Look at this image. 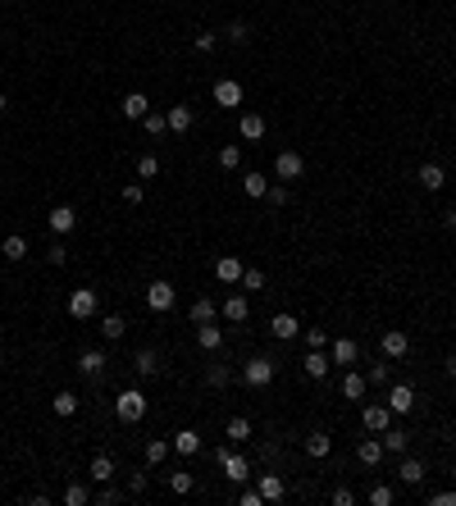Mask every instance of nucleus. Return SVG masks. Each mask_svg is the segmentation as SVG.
<instances>
[{
	"label": "nucleus",
	"mask_w": 456,
	"mask_h": 506,
	"mask_svg": "<svg viewBox=\"0 0 456 506\" xmlns=\"http://www.w3.org/2000/svg\"><path fill=\"white\" fill-rule=\"evenodd\" d=\"M356 356H361V347L352 338H328V361L333 365H356Z\"/></svg>",
	"instance_id": "11"
},
{
	"label": "nucleus",
	"mask_w": 456,
	"mask_h": 506,
	"mask_svg": "<svg viewBox=\"0 0 456 506\" xmlns=\"http://www.w3.org/2000/svg\"><path fill=\"white\" fill-rule=\"evenodd\" d=\"M448 378H456V356H448Z\"/></svg>",
	"instance_id": "59"
},
{
	"label": "nucleus",
	"mask_w": 456,
	"mask_h": 506,
	"mask_svg": "<svg viewBox=\"0 0 456 506\" xmlns=\"http://www.w3.org/2000/svg\"><path fill=\"white\" fill-rule=\"evenodd\" d=\"M96 310H101V297H96L92 288H78V292H69V315H73V319H92Z\"/></svg>",
	"instance_id": "6"
},
{
	"label": "nucleus",
	"mask_w": 456,
	"mask_h": 506,
	"mask_svg": "<svg viewBox=\"0 0 456 506\" xmlns=\"http://www.w3.org/2000/svg\"><path fill=\"white\" fill-rule=\"evenodd\" d=\"M119 114H123V119H133V123H142L151 114V101L142 92H128V96H123V105H119Z\"/></svg>",
	"instance_id": "14"
},
{
	"label": "nucleus",
	"mask_w": 456,
	"mask_h": 506,
	"mask_svg": "<svg viewBox=\"0 0 456 506\" xmlns=\"http://www.w3.org/2000/svg\"><path fill=\"white\" fill-rule=\"evenodd\" d=\"M397 479H402L406 488H415V483H424V465L415 461V456H402V465H397Z\"/></svg>",
	"instance_id": "22"
},
{
	"label": "nucleus",
	"mask_w": 456,
	"mask_h": 506,
	"mask_svg": "<svg viewBox=\"0 0 456 506\" xmlns=\"http://www.w3.org/2000/svg\"><path fill=\"white\" fill-rule=\"evenodd\" d=\"M173 452H178V456H197L201 452V433L197 429H178V433H173Z\"/></svg>",
	"instance_id": "25"
},
{
	"label": "nucleus",
	"mask_w": 456,
	"mask_h": 506,
	"mask_svg": "<svg viewBox=\"0 0 456 506\" xmlns=\"http://www.w3.org/2000/svg\"><path fill=\"white\" fill-rule=\"evenodd\" d=\"M429 502H433V506H456V488H443V493H433Z\"/></svg>",
	"instance_id": "55"
},
{
	"label": "nucleus",
	"mask_w": 456,
	"mask_h": 506,
	"mask_svg": "<svg viewBox=\"0 0 456 506\" xmlns=\"http://www.w3.org/2000/svg\"><path fill=\"white\" fill-rule=\"evenodd\" d=\"M388 374H393L388 365H370V369H365V378H370L374 388H383V383H388Z\"/></svg>",
	"instance_id": "52"
},
{
	"label": "nucleus",
	"mask_w": 456,
	"mask_h": 506,
	"mask_svg": "<svg viewBox=\"0 0 456 506\" xmlns=\"http://www.w3.org/2000/svg\"><path fill=\"white\" fill-rule=\"evenodd\" d=\"M256 488H260V498H265V502H283L288 498V479H283V474H260Z\"/></svg>",
	"instance_id": "19"
},
{
	"label": "nucleus",
	"mask_w": 456,
	"mask_h": 506,
	"mask_svg": "<svg viewBox=\"0 0 456 506\" xmlns=\"http://www.w3.org/2000/svg\"><path fill=\"white\" fill-rule=\"evenodd\" d=\"M328 452H333V438H328L324 429H315V433L306 438V456H315V461H324Z\"/></svg>",
	"instance_id": "27"
},
{
	"label": "nucleus",
	"mask_w": 456,
	"mask_h": 506,
	"mask_svg": "<svg viewBox=\"0 0 456 506\" xmlns=\"http://www.w3.org/2000/svg\"><path fill=\"white\" fill-rule=\"evenodd\" d=\"M169 452H173V443L151 438V443H147V465H164V461H169Z\"/></svg>",
	"instance_id": "37"
},
{
	"label": "nucleus",
	"mask_w": 456,
	"mask_h": 506,
	"mask_svg": "<svg viewBox=\"0 0 456 506\" xmlns=\"http://www.w3.org/2000/svg\"><path fill=\"white\" fill-rule=\"evenodd\" d=\"M265 288V269H242V292H260Z\"/></svg>",
	"instance_id": "42"
},
{
	"label": "nucleus",
	"mask_w": 456,
	"mask_h": 506,
	"mask_svg": "<svg viewBox=\"0 0 456 506\" xmlns=\"http://www.w3.org/2000/svg\"><path fill=\"white\" fill-rule=\"evenodd\" d=\"M197 347L201 352H219V347H224V328H215V319H210V324H197Z\"/></svg>",
	"instance_id": "20"
},
{
	"label": "nucleus",
	"mask_w": 456,
	"mask_h": 506,
	"mask_svg": "<svg viewBox=\"0 0 456 506\" xmlns=\"http://www.w3.org/2000/svg\"><path fill=\"white\" fill-rule=\"evenodd\" d=\"M123 333H128V319H123V315H105L101 319V338H105V343H119Z\"/></svg>",
	"instance_id": "33"
},
{
	"label": "nucleus",
	"mask_w": 456,
	"mask_h": 506,
	"mask_svg": "<svg viewBox=\"0 0 456 506\" xmlns=\"http://www.w3.org/2000/svg\"><path fill=\"white\" fill-rule=\"evenodd\" d=\"M123 201H128V206H142V197H147V192H142V183H123V192H119Z\"/></svg>",
	"instance_id": "50"
},
{
	"label": "nucleus",
	"mask_w": 456,
	"mask_h": 506,
	"mask_svg": "<svg viewBox=\"0 0 456 506\" xmlns=\"http://www.w3.org/2000/svg\"><path fill=\"white\" fill-rule=\"evenodd\" d=\"M383 452H393V456H406V433L402 429H383Z\"/></svg>",
	"instance_id": "38"
},
{
	"label": "nucleus",
	"mask_w": 456,
	"mask_h": 506,
	"mask_svg": "<svg viewBox=\"0 0 456 506\" xmlns=\"http://www.w3.org/2000/svg\"><path fill=\"white\" fill-rule=\"evenodd\" d=\"M352 502H356L352 488H333V506H352Z\"/></svg>",
	"instance_id": "56"
},
{
	"label": "nucleus",
	"mask_w": 456,
	"mask_h": 506,
	"mask_svg": "<svg viewBox=\"0 0 456 506\" xmlns=\"http://www.w3.org/2000/svg\"><path fill=\"white\" fill-rule=\"evenodd\" d=\"M142 128H147L151 137H164V132H169V119H164V114H147V119H142Z\"/></svg>",
	"instance_id": "43"
},
{
	"label": "nucleus",
	"mask_w": 456,
	"mask_h": 506,
	"mask_svg": "<svg viewBox=\"0 0 456 506\" xmlns=\"http://www.w3.org/2000/svg\"><path fill=\"white\" fill-rule=\"evenodd\" d=\"M5 110H9V96H5V92H0V114H5Z\"/></svg>",
	"instance_id": "60"
},
{
	"label": "nucleus",
	"mask_w": 456,
	"mask_h": 506,
	"mask_svg": "<svg viewBox=\"0 0 456 506\" xmlns=\"http://www.w3.org/2000/svg\"><path fill=\"white\" fill-rule=\"evenodd\" d=\"M269 333H274L278 343H288V338H297V333H302V319H297V315H288V310H278V315L269 319Z\"/></svg>",
	"instance_id": "12"
},
{
	"label": "nucleus",
	"mask_w": 456,
	"mask_h": 506,
	"mask_svg": "<svg viewBox=\"0 0 456 506\" xmlns=\"http://www.w3.org/2000/svg\"><path fill=\"white\" fill-rule=\"evenodd\" d=\"M219 315V306H215V301H210V297H197V301H192V324H210V319H215Z\"/></svg>",
	"instance_id": "32"
},
{
	"label": "nucleus",
	"mask_w": 456,
	"mask_h": 506,
	"mask_svg": "<svg viewBox=\"0 0 456 506\" xmlns=\"http://www.w3.org/2000/svg\"><path fill=\"white\" fill-rule=\"evenodd\" d=\"M78 369H82L87 378H101L105 374V352H82L78 356Z\"/></svg>",
	"instance_id": "28"
},
{
	"label": "nucleus",
	"mask_w": 456,
	"mask_h": 506,
	"mask_svg": "<svg viewBox=\"0 0 456 506\" xmlns=\"http://www.w3.org/2000/svg\"><path fill=\"white\" fill-rule=\"evenodd\" d=\"M242 192H247V197H251V201H260V197H265V192H269V183H265V173H260V169H251V173H242Z\"/></svg>",
	"instance_id": "29"
},
{
	"label": "nucleus",
	"mask_w": 456,
	"mask_h": 506,
	"mask_svg": "<svg viewBox=\"0 0 456 506\" xmlns=\"http://www.w3.org/2000/svg\"><path fill=\"white\" fill-rule=\"evenodd\" d=\"M46 260H51V265H64V260H69V251H64V247H51V251H46Z\"/></svg>",
	"instance_id": "58"
},
{
	"label": "nucleus",
	"mask_w": 456,
	"mask_h": 506,
	"mask_svg": "<svg viewBox=\"0 0 456 506\" xmlns=\"http://www.w3.org/2000/svg\"><path fill=\"white\" fill-rule=\"evenodd\" d=\"M114 474H119V465H114V456H92V465H87V479H92V483H110L114 479Z\"/></svg>",
	"instance_id": "13"
},
{
	"label": "nucleus",
	"mask_w": 456,
	"mask_h": 506,
	"mask_svg": "<svg viewBox=\"0 0 456 506\" xmlns=\"http://www.w3.org/2000/svg\"><path fill=\"white\" fill-rule=\"evenodd\" d=\"M274 361H269V356H251V361L247 365H242V383H247V388H265L269 383V378H274Z\"/></svg>",
	"instance_id": "3"
},
{
	"label": "nucleus",
	"mask_w": 456,
	"mask_h": 506,
	"mask_svg": "<svg viewBox=\"0 0 456 506\" xmlns=\"http://www.w3.org/2000/svg\"><path fill=\"white\" fill-rule=\"evenodd\" d=\"M169 488H173V493H178V498H187V493H192V488H197V479H192V474H187V470H173V474H169Z\"/></svg>",
	"instance_id": "39"
},
{
	"label": "nucleus",
	"mask_w": 456,
	"mask_h": 506,
	"mask_svg": "<svg viewBox=\"0 0 456 506\" xmlns=\"http://www.w3.org/2000/svg\"><path fill=\"white\" fill-rule=\"evenodd\" d=\"M133 369H137L142 378H155V374H160V356H155L151 347H142V352H137V361H133Z\"/></svg>",
	"instance_id": "30"
},
{
	"label": "nucleus",
	"mask_w": 456,
	"mask_h": 506,
	"mask_svg": "<svg viewBox=\"0 0 456 506\" xmlns=\"http://www.w3.org/2000/svg\"><path fill=\"white\" fill-rule=\"evenodd\" d=\"M393 498H397V493L388 488V483H374V488H370V506H393Z\"/></svg>",
	"instance_id": "44"
},
{
	"label": "nucleus",
	"mask_w": 456,
	"mask_h": 506,
	"mask_svg": "<svg viewBox=\"0 0 456 506\" xmlns=\"http://www.w3.org/2000/svg\"><path fill=\"white\" fill-rule=\"evenodd\" d=\"M406 352H411V338H406L402 328H388V333H383V356H388V361H402Z\"/></svg>",
	"instance_id": "17"
},
{
	"label": "nucleus",
	"mask_w": 456,
	"mask_h": 506,
	"mask_svg": "<svg viewBox=\"0 0 456 506\" xmlns=\"http://www.w3.org/2000/svg\"><path fill=\"white\" fill-rule=\"evenodd\" d=\"M306 347L310 352H328V333L324 328H306Z\"/></svg>",
	"instance_id": "45"
},
{
	"label": "nucleus",
	"mask_w": 456,
	"mask_h": 506,
	"mask_svg": "<svg viewBox=\"0 0 456 506\" xmlns=\"http://www.w3.org/2000/svg\"><path fill=\"white\" fill-rule=\"evenodd\" d=\"M228 42H233V46H247V42H251L247 23H228Z\"/></svg>",
	"instance_id": "51"
},
{
	"label": "nucleus",
	"mask_w": 456,
	"mask_h": 506,
	"mask_svg": "<svg viewBox=\"0 0 456 506\" xmlns=\"http://www.w3.org/2000/svg\"><path fill=\"white\" fill-rule=\"evenodd\" d=\"M0 256H5V260H23L27 256V237H23V233H9V237L0 242Z\"/></svg>",
	"instance_id": "31"
},
{
	"label": "nucleus",
	"mask_w": 456,
	"mask_h": 506,
	"mask_svg": "<svg viewBox=\"0 0 456 506\" xmlns=\"http://www.w3.org/2000/svg\"><path fill=\"white\" fill-rule=\"evenodd\" d=\"M388 411L393 415H411L415 411V388L411 383H393L388 388Z\"/></svg>",
	"instance_id": "9"
},
{
	"label": "nucleus",
	"mask_w": 456,
	"mask_h": 506,
	"mask_svg": "<svg viewBox=\"0 0 456 506\" xmlns=\"http://www.w3.org/2000/svg\"><path fill=\"white\" fill-rule=\"evenodd\" d=\"M365 393H370V378H365V374H356V369H352V374H343V397H347V402H361Z\"/></svg>",
	"instance_id": "23"
},
{
	"label": "nucleus",
	"mask_w": 456,
	"mask_h": 506,
	"mask_svg": "<svg viewBox=\"0 0 456 506\" xmlns=\"http://www.w3.org/2000/svg\"><path fill=\"white\" fill-rule=\"evenodd\" d=\"M219 169H242V146H219Z\"/></svg>",
	"instance_id": "40"
},
{
	"label": "nucleus",
	"mask_w": 456,
	"mask_h": 506,
	"mask_svg": "<svg viewBox=\"0 0 456 506\" xmlns=\"http://www.w3.org/2000/svg\"><path fill=\"white\" fill-rule=\"evenodd\" d=\"M215 461L224 465V474H228V483H247L251 479V465H247V456H238V452H228V443L215 452Z\"/></svg>",
	"instance_id": "4"
},
{
	"label": "nucleus",
	"mask_w": 456,
	"mask_h": 506,
	"mask_svg": "<svg viewBox=\"0 0 456 506\" xmlns=\"http://www.w3.org/2000/svg\"><path fill=\"white\" fill-rule=\"evenodd\" d=\"M415 178H420L424 192H438L443 183H448V169H443V164H420V173H415Z\"/></svg>",
	"instance_id": "21"
},
{
	"label": "nucleus",
	"mask_w": 456,
	"mask_h": 506,
	"mask_svg": "<svg viewBox=\"0 0 456 506\" xmlns=\"http://www.w3.org/2000/svg\"><path fill=\"white\" fill-rule=\"evenodd\" d=\"M114 415H119L123 424L147 420V393H142V388H123V393L114 397Z\"/></svg>",
	"instance_id": "1"
},
{
	"label": "nucleus",
	"mask_w": 456,
	"mask_h": 506,
	"mask_svg": "<svg viewBox=\"0 0 456 506\" xmlns=\"http://www.w3.org/2000/svg\"><path fill=\"white\" fill-rule=\"evenodd\" d=\"M265 197H269V206H288V187H269Z\"/></svg>",
	"instance_id": "57"
},
{
	"label": "nucleus",
	"mask_w": 456,
	"mask_h": 506,
	"mask_svg": "<svg viewBox=\"0 0 456 506\" xmlns=\"http://www.w3.org/2000/svg\"><path fill=\"white\" fill-rule=\"evenodd\" d=\"M87 502H92L87 483H69V488H64V506H87Z\"/></svg>",
	"instance_id": "41"
},
{
	"label": "nucleus",
	"mask_w": 456,
	"mask_h": 506,
	"mask_svg": "<svg viewBox=\"0 0 456 506\" xmlns=\"http://www.w3.org/2000/svg\"><path fill=\"white\" fill-rule=\"evenodd\" d=\"M215 105H224V110H238L242 105V82L238 78H219L215 82Z\"/></svg>",
	"instance_id": "10"
},
{
	"label": "nucleus",
	"mask_w": 456,
	"mask_h": 506,
	"mask_svg": "<svg viewBox=\"0 0 456 506\" xmlns=\"http://www.w3.org/2000/svg\"><path fill=\"white\" fill-rule=\"evenodd\" d=\"M302 369H306L310 378H324L328 369H333V361H328V352H306L302 356Z\"/></svg>",
	"instance_id": "24"
},
{
	"label": "nucleus",
	"mask_w": 456,
	"mask_h": 506,
	"mask_svg": "<svg viewBox=\"0 0 456 506\" xmlns=\"http://www.w3.org/2000/svg\"><path fill=\"white\" fill-rule=\"evenodd\" d=\"M192 46H197L201 55H210V51L219 46V37H215V32H197V37H192Z\"/></svg>",
	"instance_id": "47"
},
{
	"label": "nucleus",
	"mask_w": 456,
	"mask_h": 506,
	"mask_svg": "<svg viewBox=\"0 0 456 506\" xmlns=\"http://www.w3.org/2000/svg\"><path fill=\"white\" fill-rule=\"evenodd\" d=\"M242 506H265V498H260V488H242Z\"/></svg>",
	"instance_id": "54"
},
{
	"label": "nucleus",
	"mask_w": 456,
	"mask_h": 506,
	"mask_svg": "<svg viewBox=\"0 0 456 506\" xmlns=\"http://www.w3.org/2000/svg\"><path fill=\"white\" fill-rule=\"evenodd\" d=\"M238 132H242L247 142H260V137H265V114H256V110H251V114H242Z\"/></svg>",
	"instance_id": "26"
},
{
	"label": "nucleus",
	"mask_w": 456,
	"mask_h": 506,
	"mask_svg": "<svg viewBox=\"0 0 456 506\" xmlns=\"http://www.w3.org/2000/svg\"><path fill=\"white\" fill-rule=\"evenodd\" d=\"M361 424L370 433H383V429H393V411H388V402H370L361 411Z\"/></svg>",
	"instance_id": "7"
},
{
	"label": "nucleus",
	"mask_w": 456,
	"mask_h": 506,
	"mask_svg": "<svg viewBox=\"0 0 456 506\" xmlns=\"http://www.w3.org/2000/svg\"><path fill=\"white\" fill-rule=\"evenodd\" d=\"M224 438H228V443H247V438H251V420H247V415H233V420L224 424Z\"/></svg>",
	"instance_id": "36"
},
{
	"label": "nucleus",
	"mask_w": 456,
	"mask_h": 506,
	"mask_svg": "<svg viewBox=\"0 0 456 506\" xmlns=\"http://www.w3.org/2000/svg\"><path fill=\"white\" fill-rule=\"evenodd\" d=\"M164 119H169V132H192V105H173Z\"/></svg>",
	"instance_id": "34"
},
{
	"label": "nucleus",
	"mask_w": 456,
	"mask_h": 506,
	"mask_svg": "<svg viewBox=\"0 0 456 506\" xmlns=\"http://www.w3.org/2000/svg\"><path fill=\"white\" fill-rule=\"evenodd\" d=\"M274 173H278L283 183H297V178L306 173V160H302V151H278V155H274Z\"/></svg>",
	"instance_id": "5"
},
{
	"label": "nucleus",
	"mask_w": 456,
	"mask_h": 506,
	"mask_svg": "<svg viewBox=\"0 0 456 506\" xmlns=\"http://www.w3.org/2000/svg\"><path fill=\"white\" fill-rule=\"evenodd\" d=\"M206 383L210 388H228V365H210L206 369Z\"/></svg>",
	"instance_id": "46"
},
{
	"label": "nucleus",
	"mask_w": 456,
	"mask_h": 506,
	"mask_svg": "<svg viewBox=\"0 0 456 506\" xmlns=\"http://www.w3.org/2000/svg\"><path fill=\"white\" fill-rule=\"evenodd\" d=\"M128 493H147V470H128Z\"/></svg>",
	"instance_id": "53"
},
{
	"label": "nucleus",
	"mask_w": 456,
	"mask_h": 506,
	"mask_svg": "<svg viewBox=\"0 0 456 506\" xmlns=\"http://www.w3.org/2000/svg\"><path fill=\"white\" fill-rule=\"evenodd\" d=\"M356 461L379 470V461H383V438H361V443H356Z\"/></svg>",
	"instance_id": "18"
},
{
	"label": "nucleus",
	"mask_w": 456,
	"mask_h": 506,
	"mask_svg": "<svg viewBox=\"0 0 456 506\" xmlns=\"http://www.w3.org/2000/svg\"><path fill=\"white\" fill-rule=\"evenodd\" d=\"M119 498H123V493L114 488V479H110V483H101V493H96V502H101V506H114Z\"/></svg>",
	"instance_id": "49"
},
{
	"label": "nucleus",
	"mask_w": 456,
	"mask_h": 506,
	"mask_svg": "<svg viewBox=\"0 0 456 506\" xmlns=\"http://www.w3.org/2000/svg\"><path fill=\"white\" fill-rule=\"evenodd\" d=\"M46 228L51 233H73L78 228V210L73 206H55L51 215H46Z\"/></svg>",
	"instance_id": "15"
},
{
	"label": "nucleus",
	"mask_w": 456,
	"mask_h": 506,
	"mask_svg": "<svg viewBox=\"0 0 456 506\" xmlns=\"http://www.w3.org/2000/svg\"><path fill=\"white\" fill-rule=\"evenodd\" d=\"M173 301H178V292H173L169 278H155V283L147 288V306H151V315H169Z\"/></svg>",
	"instance_id": "2"
},
{
	"label": "nucleus",
	"mask_w": 456,
	"mask_h": 506,
	"mask_svg": "<svg viewBox=\"0 0 456 506\" xmlns=\"http://www.w3.org/2000/svg\"><path fill=\"white\" fill-rule=\"evenodd\" d=\"M219 315H224L228 324H247V315H251L247 292H228V297H224V306H219Z\"/></svg>",
	"instance_id": "8"
},
{
	"label": "nucleus",
	"mask_w": 456,
	"mask_h": 506,
	"mask_svg": "<svg viewBox=\"0 0 456 506\" xmlns=\"http://www.w3.org/2000/svg\"><path fill=\"white\" fill-rule=\"evenodd\" d=\"M242 269H247V265H242V260L238 256H219L215 260V278H219V283H242Z\"/></svg>",
	"instance_id": "16"
},
{
	"label": "nucleus",
	"mask_w": 456,
	"mask_h": 506,
	"mask_svg": "<svg viewBox=\"0 0 456 506\" xmlns=\"http://www.w3.org/2000/svg\"><path fill=\"white\" fill-rule=\"evenodd\" d=\"M51 411L64 415V420H69V415H78V393H69V388H64V393H55V397H51Z\"/></svg>",
	"instance_id": "35"
},
{
	"label": "nucleus",
	"mask_w": 456,
	"mask_h": 506,
	"mask_svg": "<svg viewBox=\"0 0 456 506\" xmlns=\"http://www.w3.org/2000/svg\"><path fill=\"white\" fill-rule=\"evenodd\" d=\"M155 173H160V160H155V155H142L137 160V178H155Z\"/></svg>",
	"instance_id": "48"
}]
</instances>
